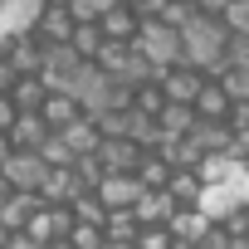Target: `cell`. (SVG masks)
Instances as JSON below:
<instances>
[{
  "label": "cell",
  "instance_id": "obj_1",
  "mask_svg": "<svg viewBox=\"0 0 249 249\" xmlns=\"http://www.w3.org/2000/svg\"><path fill=\"white\" fill-rule=\"evenodd\" d=\"M176 39H181V69H196L200 78H220L225 73V39L230 35H225L220 20L191 10L186 25L176 30Z\"/></svg>",
  "mask_w": 249,
  "mask_h": 249
},
{
  "label": "cell",
  "instance_id": "obj_2",
  "mask_svg": "<svg viewBox=\"0 0 249 249\" xmlns=\"http://www.w3.org/2000/svg\"><path fill=\"white\" fill-rule=\"evenodd\" d=\"M132 49H137L157 73H166V69H176V64H181V39H176V30H171V25H161V20H142V25H137V35H132Z\"/></svg>",
  "mask_w": 249,
  "mask_h": 249
},
{
  "label": "cell",
  "instance_id": "obj_3",
  "mask_svg": "<svg viewBox=\"0 0 249 249\" xmlns=\"http://www.w3.org/2000/svg\"><path fill=\"white\" fill-rule=\"evenodd\" d=\"M88 196H93L103 210H132L137 196H142V186H137L132 171H103V181H98Z\"/></svg>",
  "mask_w": 249,
  "mask_h": 249
},
{
  "label": "cell",
  "instance_id": "obj_4",
  "mask_svg": "<svg viewBox=\"0 0 249 249\" xmlns=\"http://www.w3.org/2000/svg\"><path fill=\"white\" fill-rule=\"evenodd\" d=\"M44 161L35 157V152H10L5 161H0V181H5L10 191H20V196H35L39 191V181H44Z\"/></svg>",
  "mask_w": 249,
  "mask_h": 249
},
{
  "label": "cell",
  "instance_id": "obj_5",
  "mask_svg": "<svg viewBox=\"0 0 249 249\" xmlns=\"http://www.w3.org/2000/svg\"><path fill=\"white\" fill-rule=\"evenodd\" d=\"M200 83H205V78H200L196 69H181V64H176V69H166V73H157L161 98H166V103H176V107H191V103H196V93H200Z\"/></svg>",
  "mask_w": 249,
  "mask_h": 249
},
{
  "label": "cell",
  "instance_id": "obj_6",
  "mask_svg": "<svg viewBox=\"0 0 249 249\" xmlns=\"http://www.w3.org/2000/svg\"><path fill=\"white\" fill-rule=\"evenodd\" d=\"M176 215V200L166 196V191H142L137 196V205H132V220H137V230H166V220Z\"/></svg>",
  "mask_w": 249,
  "mask_h": 249
},
{
  "label": "cell",
  "instance_id": "obj_7",
  "mask_svg": "<svg viewBox=\"0 0 249 249\" xmlns=\"http://www.w3.org/2000/svg\"><path fill=\"white\" fill-rule=\"evenodd\" d=\"M205 230H210V220H205L196 205H176V215L166 220L171 244H200V239H205Z\"/></svg>",
  "mask_w": 249,
  "mask_h": 249
},
{
  "label": "cell",
  "instance_id": "obj_8",
  "mask_svg": "<svg viewBox=\"0 0 249 249\" xmlns=\"http://www.w3.org/2000/svg\"><path fill=\"white\" fill-rule=\"evenodd\" d=\"M137 15H132V5H112V10H103L98 15V35L107 39V44H132V35H137Z\"/></svg>",
  "mask_w": 249,
  "mask_h": 249
},
{
  "label": "cell",
  "instance_id": "obj_9",
  "mask_svg": "<svg viewBox=\"0 0 249 249\" xmlns=\"http://www.w3.org/2000/svg\"><path fill=\"white\" fill-rule=\"evenodd\" d=\"M230 107H234V103L225 98V88H220L215 78H205L200 93H196V103H191V117H200V122H225Z\"/></svg>",
  "mask_w": 249,
  "mask_h": 249
},
{
  "label": "cell",
  "instance_id": "obj_10",
  "mask_svg": "<svg viewBox=\"0 0 249 249\" xmlns=\"http://www.w3.org/2000/svg\"><path fill=\"white\" fill-rule=\"evenodd\" d=\"M49 137V127L39 122V112H20L15 122H10V132H5V142H10V152H39V142Z\"/></svg>",
  "mask_w": 249,
  "mask_h": 249
},
{
  "label": "cell",
  "instance_id": "obj_11",
  "mask_svg": "<svg viewBox=\"0 0 249 249\" xmlns=\"http://www.w3.org/2000/svg\"><path fill=\"white\" fill-rule=\"evenodd\" d=\"M93 157H98V166H103V171H132L142 152H137L132 142H122V137H112V142H98V152H93Z\"/></svg>",
  "mask_w": 249,
  "mask_h": 249
},
{
  "label": "cell",
  "instance_id": "obj_12",
  "mask_svg": "<svg viewBox=\"0 0 249 249\" xmlns=\"http://www.w3.org/2000/svg\"><path fill=\"white\" fill-rule=\"evenodd\" d=\"M73 117H83V112L73 107V98H69V93H49V98L39 103V122H44L49 132H64Z\"/></svg>",
  "mask_w": 249,
  "mask_h": 249
},
{
  "label": "cell",
  "instance_id": "obj_13",
  "mask_svg": "<svg viewBox=\"0 0 249 249\" xmlns=\"http://www.w3.org/2000/svg\"><path fill=\"white\" fill-rule=\"evenodd\" d=\"M59 137H64V147H69L73 157H93V152H98V142H103V137H98V127H93V117H73Z\"/></svg>",
  "mask_w": 249,
  "mask_h": 249
},
{
  "label": "cell",
  "instance_id": "obj_14",
  "mask_svg": "<svg viewBox=\"0 0 249 249\" xmlns=\"http://www.w3.org/2000/svg\"><path fill=\"white\" fill-rule=\"evenodd\" d=\"M39 210V200L35 196H20V191H10V200L0 205V225H5V234H20L25 230V220Z\"/></svg>",
  "mask_w": 249,
  "mask_h": 249
},
{
  "label": "cell",
  "instance_id": "obj_15",
  "mask_svg": "<svg viewBox=\"0 0 249 249\" xmlns=\"http://www.w3.org/2000/svg\"><path fill=\"white\" fill-rule=\"evenodd\" d=\"M5 98L15 103V112H39V103L49 98V88H44L39 78H15V83L5 88Z\"/></svg>",
  "mask_w": 249,
  "mask_h": 249
},
{
  "label": "cell",
  "instance_id": "obj_16",
  "mask_svg": "<svg viewBox=\"0 0 249 249\" xmlns=\"http://www.w3.org/2000/svg\"><path fill=\"white\" fill-rule=\"evenodd\" d=\"M132 176H137V186H142V191H166V181H171V166H166L157 152H147V157H137Z\"/></svg>",
  "mask_w": 249,
  "mask_h": 249
},
{
  "label": "cell",
  "instance_id": "obj_17",
  "mask_svg": "<svg viewBox=\"0 0 249 249\" xmlns=\"http://www.w3.org/2000/svg\"><path fill=\"white\" fill-rule=\"evenodd\" d=\"M103 239H107V244H132V239H137V220H132V210H107V220H103Z\"/></svg>",
  "mask_w": 249,
  "mask_h": 249
},
{
  "label": "cell",
  "instance_id": "obj_18",
  "mask_svg": "<svg viewBox=\"0 0 249 249\" xmlns=\"http://www.w3.org/2000/svg\"><path fill=\"white\" fill-rule=\"evenodd\" d=\"M220 25H225L230 39H249V0H225Z\"/></svg>",
  "mask_w": 249,
  "mask_h": 249
},
{
  "label": "cell",
  "instance_id": "obj_19",
  "mask_svg": "<svg viewBox=\"0 0 249 249\" xmlns=\"http://www.w3.org/2000/svg\"><path fill=\"white\" fill-rule=\"evenodd\" d=\"M69 49H73L83 64H93V54L103 49V35H98V25H73V35H69Z\"/></svg>",
  "mask_w": 249,
  "mask_h": 249
},
{
  "label": "cell",
  "instance_id": "obj_20",
  "mask_svg": "<svg viewBox=\"0 0 249 249\" xmlns=\"http://www.w3.org/2000/svg\"><path fill=\"white\" fill-rule=\"evenodd\" d=\"M166 196H171L176 205H196V196H200V181H196V171H171V181H166Z\"/></svg>",
  "mask_w": 249,
  "mask_h": 249
},
{
  "label": "cell",
  "instance_id": "obj_21",
  "mask_svg": "<svg viewBox=\"0 0 249 249\" xmlns=\"http://www.w3.org/2000/svg\"><path fill=\"white\" fill-rule=\"evenodd\" d=\"M225 73H249V39H225Z\"/></svg>",
  "mask_w": 249,
  "mask_h": 249
},
{
  "label": "cell",
  "instance_id": "obj_22",
  "mask_svg": "<svg viewBox=\"0 0 249 249\" xmlns=\"http://www.w3.org/2000/svg\"><path fill=\"white\" fill-rule=\"evenodd\" d=\"M69 244L73 249H103V230L98 225H73L69 230Z\"/></svg>",
  "mask_w": 249,
  "mask_h": 249
},
{
  "label": "cell",
  "instance_id": "obj_23",
  "mask_svg": "<svg viewBox=\"0 0 249 249\" xmlns=\"http://www.w3.org/2000/svg\"><path fill=\"white\" fill-rule=\"evenodd\" d=\"M132 249H171V234L166 230H137Z\"/></svg>",
  "mask_w": 249,
  "mask_h": 249
},
{
  "label": "cell",
  "instance_id": "obj_24",
  "mask_svg": "<svg viewBox=\"0 0 249 249\" xmlns=\"http://www.w3.org/2000/svg\"><path fill=\"white\" fill-rule=\"evenodd\" d=\"M5 249H39V244H35L30 234H10V239H5Z\"/></svg>",
  "mask_w": 249,
  "mask_h": 249
},
{
  "label": "cell",
  "instance_id": "obj_25",
  "mask_svg": "<svg viewBox=\"0 0 249 249\" xmlns=\"http://www.w3.org/2000/svg\"><path fill=\"white\" fill-rule=\"evenodd\" d=\"M88 5H93V10L103 15V10H112V5H132V0H88Z\"/></svg>",
  "mask_w": 249,
  "mask_h": 249
},
{
  "label": "cell",
  "instance_id": "obj_26",
  "mask_svg": "<svg viewBox=\"0 0 249 249\" xmlns=\"http://www.w3.org/2000/svg\"><path fill=\"white\" fill-rule=\"evenodd\" d=\"M10 157V142H5V132H0V161H5Z\"/></svg>",
  "mask_w": 249,
  "mask_h": 249
},
{
  "label": "cell",
  "instance_id": "obj_27",
  "mask_svg": "<svg viewBox=\"0 0 249 249\" xmlns=\"http://www.w3.org/2000/svg\"><path fill=\"white\" fill-rule=\"evenodd\" d=\"M44 249H73V244H69V239H54V244H44Z\"/></svg>",
  "mask_w": 249,
  "mask_h": 249
},
{
  "label": "cell",
  "instance_id": "obj_28",
  "mask_svg": "<svg viewBox=\"0 0 249 249\" xmlns=\"http://www.w3.org/2000/svg\"><path fill=\"white\" fill-rule=\"evenodd\" d=\"M5 200H10V186H5V181H0V205H5Z\"/></svg>",
  "mask_w": 249,
  "mask_h": 249
},
{
  "label": "cell",
  "instance_id": "obj_29",
  "mask_svg": "<svg viewBox=\"0 0 249 249\" xmlns=\"http://www.w3.org/2000/svg\"><path fill=\"white\" fill-rule=\"evenodd\" d=\"M230 249H249V239H230Z\"/></svg>",
  "mask_w": 249,
  "mask_h": 249
},
{
  "label": "cell",
  "instance_id": "obj_30",
  "mask_svg": "<svg viewBox=\"0 0 249 249\" xmlns=\"http://www.w3.org/2000/svg\"><path fill=\"white\" fill-rule=\"evenodd\" d=\"M5 239H10V234H5V225H0V249H5Z\"/></svg>",
  "mask_w": 249,
  "mask_h": 249
},
{
  "label": "cell",
  "instance_id": "obj_31",
  "mask_svg": "<svg viewBox=\"0 0 249 249\" xmlns=\"http://www.w3.org/2000/svg\"><path fill=\"white\" fill-rule=\"evenodd\" d=\"M171 249H200V244H171Z\"/></svg>",
  "mask_w": 249,
  "mask_h": 249
},
{
  "label": "cell",
  "instance_id": "obj_32",
  "mask_svg": "<svg viewBox=\"0 0 249 249\" xmlns=\"http://www.w3.org/2000/svg\"><path fill=\"white\" fill-rule=\"evenodd\" d=\"M244 239H249V230H244Z\"/></svg>",
  "mask_w": 249,
  "mask_h": 249
}]
</instances>
